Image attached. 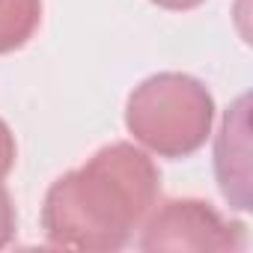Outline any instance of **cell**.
Segmentation results:
<instances>
[{
    "label": "cell",
    "mask_w": 253,
    "mask_h": 253,
    "mask_svg": "<svg viewBox=\"0 0 253 253\" xmlns=\"http://www.w3.org/2000/svg\"><path fill=\"white\" fill-rule=\"evenodd\" d=\"M158 194L155 161L131 143H110L48 188L42 232L54 247L119 250L158 206Z\"/></svg>",
    "instance_id": "1"
},
{
    "label": "cell",
    "mask_w": 253,
    "mask_h": 253,
    "mask_svg": "<svg viewBox=\"0 0 253 253\" xmlns=\"http://www.w3.org/2000/svg\"><path fill=\"white\" fill-rule=\"evenodd\" d=\"M214 122V98L209 86L182 72L146 78L125 104V128L161 158H188L206 146Z\"/></svg>",
    "instance_id": "2"
},
{
    "label": "cell",
    "mask_w": 253,
    "mask_h": 253,
    "mask_svg": "<svg viewBox=\"0 0 253 253\" xmlns=\"http://www.w3.org/2000/svg\"><path fill=\"white\" fill-rule=\"evenodd\" d=\"M140 250H217L235 253L247 247L244 223L223 217L203 200H167L152 209L140 226Z\"/></svg>",
    "instance_id": "3"
},
{
    "label": "cell",
    "mask_w": 253,
    "mask_h": 253,
    "mask_svg": "<svg viewBox=\"0 0 253 253\" xmlns=\"http://www.w3.org/2000/svg\"><path fill=\"white\" fill-rule=\"evenodd\" d=\"M247 107L250 98L241 95L223 116L217 146H214V173L223 197L232 209H250V161H247Z\"/></svg>",
    "instance_id": "4"
},
{
    "label": "cell",
    "mask_w": 253,
    "mask_h": 253,
    "mask_svg": "<svg viewBox=\"0 0 253 253\" xmlns=\"http://www.w3.org/2000/svg\"><path fill=\"white\" fill-rule=\"evenodd\" d=\"M42 24V0H0V54L24 48Z\"/></svg>",
    "instance_id": "5"
},
{
    "label": "cell",
    "mask_w": 253,
    "mask_h": 253,
    "mask_svg": "<svg viewBox=\"0 0 253 253\" xmlns=\"http://www.w3.org/2000/svg\"><path fill=\"white\" fill-rule=\"evenodd\" d=\"M15 235V206L6 191V185L0 182V247H6Z\"/></svg>",
    "instance_id": "6"
},
{
    "label": "cell",
    "mask_w": 253,
    "mask_h": 253,
    "mask_svg": "<svg viewBox=\"0 0 253 253\" xmlns=\"http://www.w3.org/2000/svg\"><path fill=\"white\" fill-rule=\"evenodd\" d=\"M15 155H18L15 137H12V131H9V125L0 119V179H6L9 170L15 167Z\"/></svg>",
    "instance_id": "7"
},
{
    "label": "cell",
    "mask_w": 253,
    "mask_h": 253,
    "mask_svg": "<svg viewBox=\"0 0 253 253\" xmlns=\"http://www.w3.org/2000/svg\"><path fill=\"white\" fill-rule=\"evenodd\" d=\"M155 6H161V9H173V12H185V9H197V6H203L206 0H152Z\"/></svg>",
    "instance_id": "8"
}]
</instances>
